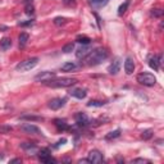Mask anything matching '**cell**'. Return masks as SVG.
Wrapping results in <instances>:
<instances>
[{
  "label": "cell",
  "mask_w": 164,
  "mask_h": 164,
  "mask_svg": "<svg viewBox=\"0 0 164 164\" xmlns=\"http://www.w3.org/2000/svg\"><path fill=\"white\" fill-rule=\"evenodd\" d=\"M109 57V53L107 51V49H96V50H91V53L86 57V62H87L89 65H96V64H100L101 62Z\"/></svg>",
  "instance_id": "cell-1"
},
{
  "label": "cell",
  "mask_w": 164,
  "mask_h": 164,
  "mask_svg": "<svg viewBox=\"0 0 164 164\" xmlns=\"http://www.w3.org/2000/svg\"><path fill=\"white\" fill-rule=\"evenodd\" d=\"M76 83H77V80L76 78H71V77H64V78H57V80H50V81L44 82V85L49 86V87H53V89H57V87H71V86H73Z\"/></svg>",
  "instance_id": "cell-2"
},
{
  "label": "cell",
  "mask_w": 164,
  "mask_h": 164,
  "mask_svg": "<svg viewBox=\"0 0 164 164\" xmlns=\"http://www.w3.org/2000/svg\"><path fill=\"white\" fill-rule=\"evenodd\" d=\"M39 63V58H30V59H26V60H22L19 64H17L15 69L18 72H27V71H31Z\"/></svg>",
  "instance_id": "cell-3"
},
{
  "label": "cell",
  "mask_w": 164,
  "mask_h": 164,
  "mask_svg": "<svg viewBox=\"0 0 164 164\" xmlns=\"http://www.w3.org/2000/svg\"><path fill=\"white\" fill-rule=\"evenodd\" d=\"M137 82H140L144 86H154L157 83V78H155L154 74L144 72V73H140L137 76Z\"/></svg>",
  "instance_id": "cell-4"
},
{
  "label": "cell",
  "mask_w": 164,
  "mask_h": 164,
  "mask_svg": "<svg viewBox=\"0 0 164 164\" xmlns=\"http://www.w3.org/2000/svg\"><path fill=\"white\" fill-rule=\"evenodd\" d=\"M21 129L24 133H30V135H41V129L35 126V124H31V123H24L21 126Z\"/></svg>",
  "instance_id": "cell-5"
},
{
  "label": "cell",
  "mask_w": 164,
  "mask_h": 164,
  "mask_svg": "<svg viewBox=\"0 0 164 164\" xmlns=\"http://www.w3.org/2000/svg\"><path fill=\"white\" fill-rule=\"evenodd\" d=\"M39 158H40V160L42 162V163H55L57 160L51 157V154H50V151L48 150V149H42V150H40V153H39Z\"/></svg>",
  "instance_id": "cell-6"
},
{
  "label": "cell",
  "mask_w": 164,
  "mask_h": 164,
  "mask_svg": "<svg viewBox=\"0 0 164 164\" xmlns=\"http://www.w3.org/2000/svg\"><path fill=\"white\" fill-rule=\"evenodd\" d=\"M87 160L90 163H95V164H99L103 162V154L99 151V150H91L89 153V157H87Z\"/></svg>",
  "instance_id": "cell-7"
},
{
  "label": "cell",
  "mask_w": 164,
  "mask_h": 164,
  "mask_svg": "<svg viewBox=\"0 0 164 164\" xmlns=\"http://www.w3.org/2000/svg\"><path fill=\"white\" fill-rule=\"evenodd\" d=\"M55 78V73L54 72H49V71H45V72H41L39 73L36 77H35V80L36 81H40V82H46V81H50V80H53Z\"/></svg>",
  "instance_id": "cell-8"
},
{
  "label": "cell",
  "mask_w": 164,
  "mask_h": 164,
  "mask_svg": "<svg viewBox=\"0 0 164 164\" xmlns=\"http://www.w3.org/2000/svg\"><path fill=\"white\" fill-rule=\"evenodd\" d=\"M69 95L76 99H85L86 95H87V91L85 89H72L69 90Z\"/></svg>",
  "instance_id": "cell-9"
},
{
  "label": "cell",
  "mask_w": 164,
  "mask_h": 164,
  "mask_svg": "<svg viewBox=\"0 0 164 164\" xmlns=\"http://www.w3.org/2000/svg\"><path fill=\"white\" fill-rule=\"evenodd\" d=\"M64 103H65V100L64 99H59V98H55V99H53L50 103H49V108H51L53 110H58V109H60L63 105H64Z\"/></svg>",
  "instance_id": "cell-10"
},
{
  "label": "cell",
  "mask_w": 164,
  "mask_h": 164,
  "mask_svg": "<svg viewBox=\"0 0 164 164\" xmlns=\"http://www.w3.org/2000/svg\"><path fill=\"white\" fill-rule=\"evenodd\" d=\"M119 68H120V60H119L118 58H116V59L113 60V63L109 65L108 72H109L110 74H117V73L119 72Z\"/></svg>",
  "instance_id": "cell-11"
},
{
  "label": "cell",
  "mask_w": 164,
  "mask_h": 164,
  "mask_svg": "<svg viewBox=\"0 0 164 164\" xmlns=\"http://www.w3.org/2000/svg\"><path fill=\"white\" fill-rule=\"evenodd\" d=\"M124 71L127 74H132L135 71V62L132 58H127L124 62Z\"/></svg>",
  "instance_id": "cell-12"
},
{
  "label": "cell",
  "mask_w": 164,
  "mask_h": 164,
  "mask_svg": "<svg viewBox=\"0 0 164 164\" xmlns=\"http://www.w3.org/2000/svg\"><path fill=\"white\" fill-rule=\"evenodd\" d=\"M74 118H76V122L78 124H81V126H85V124L89 123V118L85 113H77Z\"/></svg>",
  "instance_id": "cell-13"
},
{
  "label": "cell",
  "mask_w": 164,
  "mask_h": 164,
  "mask_svg": "<svg viewBox=\"0 0 164 164\" xmlns=\"http://www.w3.org/2000/svg\"><path fill=\"white\" fill-rule=\"evenodd\" d=\"M90 53H91V50L89 48H80L78 50L76 51V57L78 59H85Z\"/></svg>",
  "instance_id": "cell-14"
},
{
  "label": "cell",
  "mask_w": 164,
  "mask_h": 164,
  "mask_svg": "<svg viewBox=\"0 0 164 164\" xmlns=\"http://www.w3.org/2000/svg\"><path fill=\"white\" fill-rule=\"evenodd\" d=\"M11 46H12V40L9 37H3L2 40H0V50L5 51V50L9 49Z\"/></svg>",
  "instance_id": "cell-15"
},
{
  "label": "cell",
  "mask_w": 164,
  "mask_h": 164,
  "mask_svg": "<svg viewBox=\"0 0 164 164\" xmlns=\"http://www.w3.org/2000/svg\"><path fill=\"white\" fill-rule=\"evenodd\" d=\"M149 65H150V68H153L154 71H158L159 69V65H160L159 58L158 57H150L149 58Z\"/></svg>",
  "instance_id": "cell-16"
},
{
  "label": "cell",
  "mask_w": 164,
  "mask_h": 164,
  "mask_svg": "<svg viewBox=\"0 0 164 164\" xmlns=\"http://www.w3.org/2000/svg\"><path fill=\"white\" fill-rule=\"evenodd\" d=\"M28 39H30L28 33H26V32H22L21 35L18 36V41H19V48H24V46H26V44H27Z\"/></svg>",
  "instance_id": "cell-17"
},
{
  "label": "cell",
  "mask_w": 164,
  "mask_h": 164,
  "mask_svg": "<svg viewBox=\"0 0 164 164\" xmlns=\"http://www.w3.org/2000/svg\"><path fill=\"white\" fill-rule=\"evenodd\" d=\"M76 68H77L76 63H73V62H67V63H64L62 65V71L63 72H72L73 69H76Z\"/></svg>",
  "instance_id": "cell-18"
},
{
  "label": "cell",
  "mask_w": 164,
  "mask_h": 164,
  "mask_svg": "<svg viewBox=\"0 0 164 164\" xmlns=\"http://www.w3.org/2000/svg\"><path fill=\"white\" fill-rule=\"evenodd\" d=\"M89 3L94 8H101L108 4V0H89Z\"/></svg>",
  "instance_id": "cell-19"
},
{
  "label": "cell",
  "mask_w": 164,
  "mask_h": 164,
  "mask_svg": "<svg viewBox=\"0 0 164 164\" xmlns=\"http://www.w3.org/2000/svg\"><path fill=\"white\" fill-rule=\"evenodd\" d=\"M129 3H131V0H126V2H124L122 5L118 8V14H119V15H123V14L127 12V8H128Z\"/></svg>",
  "instance_id": "cell-20"
},
{
  "label": "cell",
  "mask_w": 164,
  "mask_h": 164,
  "mask_svg": "<svg viewBox=\"0 0 164 164\" xmlns=\"http://www.w3.org/2000/svg\"><path fill=\"white\" fill-rule=\"evenodd\" d=\"M119 136H120V129H116V131L109 132V133L105 136V139H107V140H114V139H117V137H119Z\"/></svg>",
  "instance_id": "cell-21"
},
{
  "label": "cell",
  "mask_w": 164,
  "mask_h": 164,
  "mask_svg": "<svg viewBox=\"0 0 164 164\" xmlns=\"http://www.w3.org/2000/svg\"><path fill=\"white\" fill-rule=\"evenodd\" d=\"M76 41L80 42V44H82V45H89L90 42H91V39L87 37V36H77Z\"/></svg>",
  "instance_id": "cell-22"
},
{
  "label": "cell",
  "mask_w": 164,
  "mask_h": 164,
  "mask_svg": "<svg viewBox=\"0 0 164 164\" xmlns=\"http://www.w3.org/2000/svg\"><path fill=\"white\" fill-rule=\"evenodd\" d=\"M13 131V128L11 126L6 124H0V135H5V133H11Z\"/></svg>",
  "instance_id": "cell-23"
},
{
  "label": "cell",
  "mask_w": 164,
  "mask_h": 164,
  "mask_svg": "<svg viewBox=\"0 0 164 164\" xmlns=\"http://www.w3.org/2000/svg\"><path fill=\"white\" fill-rule=\"evenodd\" d=\"M54 123H55V126H57L59 129H67V128H68L67 123L64 122V120H62V119H55Z\"/></svg>",
  "instance_id": "cell-24"
},
{
  "label": "cell",
  "mask_w": 164,
  "mask_h": 164,
  "mask_svg": "<svg viewBox=\"0 0 164 164\" xmlns=\"http://www.w3.org/2000/svg\"><path fill=\"white\" fill-rule=\"evenodd\" d=\"M73 50H74V44H73V42H69V44L64 45L63 49H62L63 53H71V51H73Z\"/></svg>",
  "instance_id": "cell-25"
},
{
  "label": "cell",
  "mask_w": 164,
  "mask_h": 164,
  "mask_svg": "<svg viewBox=\"0 0 164 164\" xmlns=\"http://www.w3.org/2000/svg\"><path fill=\"white\" fill-rule=\"evenodd\" d=\"M24 12H26V14H27V15H32L33 13H35V8H33L32 4H26Z\"/></svg>",
  "instance_id": "cell-26"
},
{
  "label": "cell",
  "mask_w": 164,
  "mask_h": 164,
  "mask_svg": "<svg viewBox=\"0 0 164 164\" xmlns=\"http://www.w3.org/2000/svg\"><path fill=\"white\" fill-rule=\"evenodd\" d=\"M105 103L104 101H99V100H91L87 103V107H103Z\"/></svg>",
  "instance_id": "cell-27"
},
{
  "label": "cell",
  "mask_w": 164,
  "mask_h": 164,
  "mask_svg": "<svg viewBox=\"0 0 164 164\" xmlns=\"http://www.w3.org/2000/svg\"><path fill=\"white\" fill-rule=\"evenodd\" d=\"M151 15L155 17V18H160V17L163 15V11L160 9V8H155V9L151 11Z\"/></svg>",
  "instance_id": "cell-28"
},
{
  "label": "cell",
  "mask_w": 164,
  "mask_h": 164,
  "mask_svg": "<svg viewBox=\"0 0 164 164\" xmlns=\"http://www.w3.org/2000/svg\"><path fill=\"white\" fill-rule=\"evenodd\" d=\"M141 137H142L144 140H149V139H151V137H153V131H151V129H146V131L142 132Z\"/></svg>",
  "instance_id": "cell-29"
},
{
  "label": "cell",
  "mask_w": 164,
  "mask_h": 164,
  "mask_svg": "<svg viewBox=\"0 0 164 164\" xmlns=\"http://www.w3.org/2000/svg\"><path fill=\"white\" fill-rule=\"evenodd\" d=\"M65 23H67V19L63 18V17H57V18H54V24H57V26H62Z\"/></svg>",
  "instance_id": "cell-30"
},
{
  "label": "cell",
  "mask_w": 164,
  "mask_h": 164,
  "mask_svg": "<svg viewBox=\"0 0 164 164\" xmlns=\"http://www.w3.org/2000/svg\"><path fill=\"white\" fill-rule=\"evenodd\" d=\"M22 119H26V120H44L42 117H35V116H23Z\"/></svg>",
  "instance_id": "cell-31"
},
{
  "label": "cell",
  "mask_w": 164,
  "mask_h": 164,
  "mask_svg": "<svg viewBox=\"0 0 164 164\" xmlns=\"http://www.w3.org/2000/svg\"><path fill=\"white\" fill-rule=\"evenodd\" d=\"M67 6H76V0H63Z\"/></svg>",
  "instance_id": "cell-32"
},
{
  "label": "cell",
  "mask_w": 164,
  "mask_h": 164,
  "mask_svg": "<svg viewBox=\"0 0 164 164\" xmlns=\"http://www.w3.org/2000/svg\"><path fill=\"white\" fill-rule=\"evenodd\" d=\"M133 163H149V160H146V159H135Z\"/></svg>",
  "instance_id": "cell-33"
},
{
  "label": "cell",
  "mask_w": 164,
  "mask_h": 164,
  "mask_svg": "<svg viewBox=\"0 0 164 164\" xmlns=\"http://www.w3.org/2000/svg\"><path fill=\"white\" fill-rule=\"evenodd\" d=\"M33 22L32 21H27V22H19V26H30V24H32Z\"/></svg>",
  "instance_id": "cell-34"
},
{
  "label": "cell",
  "mask_w": 164,
  "mask_h": 164,
  "mask_svg": "<svg viewBox=\"0 0 164 164\" xmlns=\"http://www.w3.org/2000/svg\"><path fill=\"white\" fill-rule=\"evenodd\" d=\"M11 163H22V159H12Z\"/></svg>",
  "instance_id": "cell-35"
},
{
  "label": "cell",
  "mask_w": 164,
  "mask_h": 164,
  "mask_svg": "<svg viewBox=\"0 0 164 164\" xmlns=\"http://www.w3.org/2000/svg\"><path fill=\"white\" fill-rule=\"evenodd\" d=\"M24 4H32V0H23Z\"/></svg>",
  "instance_id": "cell-36"
},
{
  "label": "cell",
  "mask_w": 164,
  "mask_h": 164,
  "mask_svg": "<svg viewBox=\"0 0 164 164\" xmlns=\"http://www.w3.org/2000/svg\"><path fill=\"white\" fill-rule=\"evenodd\" d=\"M0 30H8V27H5V26H0Z\"/></svg>",
  "instance_id": "cell-37"
}]
</instances>
